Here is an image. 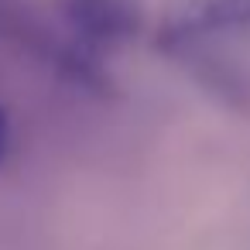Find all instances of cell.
<instances>
[{"mask_svg": "<svg viewBox=\"0 0 250 250\" xmlns=\"http://www.w3.org/2000/svg\"><path fill=\"white\" fill-rule=\"evenodd\" d=\"M72 35L89 48H117L141 28L137 0H59Z\"/></svg>", "mask_w": 250, "mask_h": 250, "instance_id": "1", "label": "cell"}, {"mask_svg": "<svg viewBox=\"0 0 250 250\" xmlns=\"http://www.w3.org/2000/svg\"><path fill=\"white\" fill-rule=\"evenodd\" d=\"M240 28H250V0H171L165 21V31L175 42L188 35H216Z\"/></svg>", "mask_w": 250, "mask_h": 250, "instance_id": "2", "label": "cell"}, {"mask_svg": "<svg viewBox=\"0 0 250 250\" xmlns=\"http://www.w3.org/2000/svg\"><path fill=\"white\" fill-rule=\"evenodd\" d=\"M7 151H11V117H7L4 106H0V165H4Z\"/></svg>", "mask_w": 250, "mask_h": 250, "instance_id": "3", "label": "cell"}]
</instances>
